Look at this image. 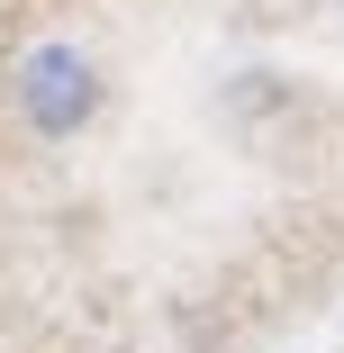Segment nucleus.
Segmentation results:
<instances>
[{
	"mask_svg": "<svg viewBox=\"0 0 344 353\" xmlns=\"http://www.w3.org/2000/svg\"><path fill=\"white\" fill-rule=\"evenodd\" d=\"M10 100H19L28 136L63 145V136H82V127H91V109H100V63H91L73 37H45V46H28V54H19Z\"/></svg>",
	"mask_w": 344,
	"mask_h": 353,
	"instance_id": "obj_1",
	"label": "nucleus"
},
{
	"mask_svg": "<svg viewBox=\"0 0 344 353\" xmlns=\"http://www.w3.org/2000/svg\"><path fill=\"white\" fill-rule=\"evenodd\" d=\"M335 10H344V0H335Z\"/></svg>",
	"mask_w": 344,
	"mask_h": 353,
	"instance_id": "obj_2",
	"label": "nucleus"
}]
</instances>
